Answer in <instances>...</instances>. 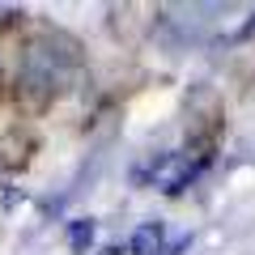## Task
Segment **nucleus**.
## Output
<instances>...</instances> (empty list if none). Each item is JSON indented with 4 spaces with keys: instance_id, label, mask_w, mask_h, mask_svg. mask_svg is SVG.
Listing matches in <instances>:
<instances>
[{
    "instance_id": "obj_3",
    "label": "nucleus",
    "mask_w": 255,
    "mask_h": 255,
    "mask_svg": "<svg viewBox=\"0 0 255 255\" xmlns=\"http://www.w3.org/2000/svg\"><path fill=\"white\" fill-rule=\"evenodd\" d=\"M179 251H187V238H179V243H170L166 251H157V255H179Z\"/></svg>"
},
{
    "instance_id": "obj_4",
    "label": "nucleus",
    "mask_w": 255,
    "mask_h": 255,
    "mask_svg": "<svg viewBox=\"0 0 255 255\" xmlns=\"http://www.w3.org/2000/svg\"><path fill=\"white\" fill-rule=\"evenodd\" d=\"M98 255H124V247H102Z\"/></svg>"
},
{
    "instance_id": "obj_1",
    "label": "nucleus",
    "mask_w": 255,
    "mask_h": 255,
    "mask_svg": "<svg viewBox=\"0 0 255 255\" xmlns=\"http://www.w3.org/2000/svg\"><path fill=\"white\" fill-rule=\"evenodd\" d=\"M157 247H162V226H157V221H145V226L132 234L128 251L132 255H157Z\"/></svg>"
},
{
    "instance_id": "obj_2",
    "label": "nucleus",
    "mask_w": 255,
    "mask_h": 255,
    "mask_svg": "<svg viewBox=\"0 0 255 255\" xmlns=\"http://www.w3.org/2000/svg\"><path fill=\"white\" fill-rule=\"evenodd\" d=\"M94 243V221L90 217H81V221H73L68 226V247H73L77 255H85V247Z\"/></svg>"
}]
</instances>
